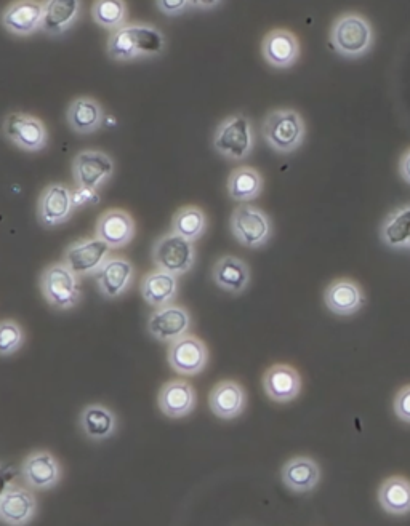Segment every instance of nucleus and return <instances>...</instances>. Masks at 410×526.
Masks as SVG:
<instances>
[{
	"label": "nucleus",
	"instance_id": "9",
	"mask_svg": "<svg viewBox=\"0 0 410 526\" xmlns=\"http://www.w3.org/2000/svg\"><path fill=\"white\" fill-rule=\"evenodd\" d=\"M71 168L76 188L100 191L116 173V162L108 152L85 149L74 157Z\"/></svg>",
	"mask_w": 410,
	"mask_h": 526
},
{
	"label": "nucleus",
	"instance_id": "28",
	"mask_svg": "<svg viewBox=\"0 0 410 526\" xmlns=\"http://www.w3.org/2000/svg\"><path fill=\"white\" fill-rule=\"evenodd\" d=\"M81 7L77 0H47L42 32L50 37L63 36L79 20Z\"/></svg>",
	"mask_w": 410,
	"mask_h": 526
},
{
	"label": "nucleus",
	"instance_id": "1",
	"mask_svg": "<svg viewBox=\"0 0 410 526\" xmlns=\"http://www.w3.org/2000/svg\"><path fill=\"white\" fill-rule=\"evenodd\" d=\"M165 45L167 40L164 34L154 24L127 23L109 34L106 53L109 60L129 63L156 58L164 53Z\"/></svg>",
	"mask_w": 410,
	"mask_h": 526
},
{
	"label": "nucleus",
	"instance_id": "32",
	"mask_svg": "<svg viewBox=\"0 0 410 526\" xmlns=\"http://www.w3.org/2000/svg\"><path fill=\"white\" fill-rule=\"evenodd\" d=\"M207 228H209V221H207L204 210L196 205H186L173 215L170 231L194 244L204 237Z\"/></svg>",
	"mask_w": 410,
	"mask_h": 526
},
{
	"label": "nucleus",
	"instance_id": "23",
	"mask_svg": "<svg viewBox=\"0 0 410 526\" xmlns=\"http://www.w3.org/2000/svg\"><path fill=\"white\" fill-rule=\"evenodd\" d=\"M324 303L332 314L350 317L361 311L366 304V296L358 282L342 277V279L334 280L326 288Z\"/></svg>",
	"mask_w": 410,
	"mask_h": 526
},
{
	"label": "nucleus",
	"instance_id": "13",
	"mask_svg": "<svg viewBox=\"0 0 410 526\" xmlns=\"http://www.w3.org/2000/svg\"><path fill=\"white\" fill-rule=\"evenodd\" d=\"M21 477L31 490L49 491L60 485L63 467L49 450H34L21 463Z\"/></svg>",
	"mask_w": 410,
	"mask_h": 526
},
{
	"label": "nucleus",
	"instance_id": "18",
	"mask_svg": "<svg viewBox=\"0 0 410 526\" xmlns=\"http://www.w3.org/2000/svg\"><path fill=\"white\" fill-rule=\"evenodd\" d=\"M135 280V266L125 256H111L95 275L98 291L105 299L124 296Z\"/></svg>",
	"mask_w": 410,
	"mask_h": 526
},
{
	"label": "nucleus",
	"instance_id": "11",
	"mask_svg": "<svg viewBox=\"0 0 410 526\" xmlns=\"http://www.w3.org/2000/svg\"><path fill=\"white\" fill-rule=\"evenodd\" d=\"M193 327V319L188 309L178 304L154 309L146 322V331L151 338L159 343H175L183 336L189 335Z\"/></svg>",
	"mask_w": 410,
	"mask_h": 526
},
{
	"label": "nucleus",
	"instance_id": "5",
	"mask_svg": "<svg viewBox=\"0 0 410 526\" xmlns=\"http://www.w3.org/2000/svg\"><path fill=\"white\" fill-rule=\"evenodd\" d=\"M39 288L45 301L55 311H71L81 303L79 277L63 261L45 267L39 279Z\"/></svg>",
	"mask_w": 410,
	"mask_h": 526
},
{
	"label": "nucleus",
	"instance_id": "40",
	"mask_svg": "<svg viewBox=\"0 0 410 526\" xmlns=\"http://www.w3.org/2000/svg\"><path fill=\"white\" fill-rule=\"evenodd\" d=\"M222 2H217V0H210V2H204V0H196L193 2L191 0V8H199V10H214V8L220 7Z\"/></svg>",
	"mask_w": 410,
	"mask_h": 526
},
{
	"label": "nucleus",
	"instance_id": "8",
	"mask_svg": "<svg viewBox=\"0 0 410 526\" xmlns=\"http://www.w3.org/2000/svg\"><path fill=\"white\" fill-rule=\"evenodd\" d=\"M5 138L21 151H44L49 144V130L39 117L26 112H9L2 124Z\"/></svg>",
	"mask_w": 410,
	"mask_h": 526
},
{
	"label": "nucleus",
	"instance_id": "15",
	"mask_svg": "<svg viewBox=\"0 0 410 526\" xmlns=\"http://www.w3.org/2000/svg\"><path fill=\"white\" fill-rule=\"evenodd\" d=\"M36 495L31 488L7 485L0 496V520L7 526H28L36 519Z\"/></svg>",
	"mask_w": 410,
	"mask_h": 526
},
{
	"label": "nucleus",
	"instance_id": "39",
	"mask_svg": "<svg viewBox=\"0 0 410 526\" xmlns=\"http://www.w3.org/2000/svg\"><path fill=\"white\" fill-rule=\"evenodd\" d=\"M399 173H401L402 180L410 184V149L401 157V162H399Z\"/></svg>",
	"mask_w": 410,
	"mask_h": 526
},
{
	"label": "nucleus",
	"instance_id": "26",
	"mask_svg": "<svg viewBox=\"0 0 410 526\" xmlns=\"http://www.w3.org/2000/svg\"><path fill=\"white\" fill-rule=\"evenodd\" d=\"M321 479V467L310 456H294L281 469L282 483L298 495L316 490Z\"/></svg>",
	"mask_w": 410,
	"mask_h": 526
},
{
	"label": "nucleus",
	"instance_id": "12",
	"mask_svg": "<svg viewBox=\"0 0 410 526\" xmlns=\"http://www.w3.org/2000/svg\"><path fill=\"white\" fill-rule=\"evenodd\" d=\"M74 210L76 204L73 189H69L68 184H49L37 200V220L44 228H57L68 223L74 215Z\"/></svg>",
	"mask_w": 410,
	"mask_h": 526
},
{
	"label": "nucleus",
	"instance_id": "16",
	"mask_svg": "<svg viewBox=\"0 0 410 526\" xmlns=\"http://www.w3.org/2000/svg\"><path fill=\"white\" fill-rule=\"evenodd\" d=\"M44 15L45 2L18 0L5 8L2 13V24L13 36H33L37 31H42Z\"/></svg>",
	"mask_w": 410,
	"mask_h": 526
},
{
	"label": "nucleus",
	"instance_id": "2",
	"mask_svg": "<svg viewBox=\"0 0 410 526\" xmlns=\"http://www.w3.org/2000/svg\"><path fill=\"white\" fill-rule=\"evenodd\" d=\"M330 44L343 58L358 60L366 56L374 45V28L361 13H343L332 24Z\"/></svg>",
	"mask_w": 410,
	"mask_h": 526
},
{
	"label": "nucleus",
	"instance_id": "25",
	"mask_svg": "<svg viewBox=\"0 0 410 526\" xmlns=\"http://www.w3.org/2000/svg\"><path fill=\"white\" fill-rule=\"evenodd\" d=\"M210 275L220 290L234 296L242 295L252 279L249 264L234 255L220 256L212 266Z\"/></svg>",
	"mask_w": 410,
	"mask_h": 526
},
{
	"label": "nucleus",
	"instance_id": "36",
	"mask_svg": "<svg viewBox=\"0 0 410 526\" xmlns=\"http://www.w3.org/2000/svg\"><path fill=\"white\" fill-rule=\"evenodd\" d=\"M394 413L401 421L410 424V384L402 387L394 397Z\"/></svg>",
	"mask_w": 410,
	"mask_h": 526
},
{
	"label": "nucleus",
	"instance_id": "21",
	"mask_svg": "<svg viewBox=\"0 0 410 526\" xmlns=\"http://www.w3.org/2000/svg\"><path fill=\"white\" fill-rule=\"evenodd\" d=\"M262 55L274 69H289L300 58V42L289 29H273L263 37Z\"/></svg>",
	"mask_w": 410,
	"mask_h": 526
},
{
	"label": "nucleus",
	"instance_id": "3",
	"mask_svg": "<svg viewBox=\"0 0 410 526\" xmlns=\"http://www.w3.org/2000/svg\"><path fill=\"white\" fill-rule=\"evenodd\" d=\"M262 136L274 152L292 154L305 143V119L297 109H274L263 119Z\"/></svg>",
	"mask_w": 410,
	"mask_h": 526
},
{
	"label": "nucleus",
	"instance_id": "31",
	"mask_svg": "<svg viewBox=\"0 0 410 526\" xmlns=\"http://www.w3.org/2000/svg\"><path fill=\"white\" fill-rule=\"evenodd\" d=\"M378 503L391 515H407L410 512V482L404 477H391L378 490Z\"/></svg>",
	"mask_w": 410,
	"mask_h": 526
},
{
	"label": "nucleus",
	"instance_id": "38",
	"mask_svg": "<svg viewBox=\"0 0 410 526\" xmlns=\"http://www.w3.org/2000/svg\"><path fill=\"white\" fill-rule=\"evenodd\" d=\"M74 204L76 208L87 207V205H95L100 202L98 191H90V189L76 188L73 191Z\"/></svg>",
	"mask_w": 410,
	"mask_h": 526
},
{
	"label": "nucleus",
	"instance_id": "7",
	"mask_svg": "<svg viewBox=\"0 0 410 526\" xmlns=\"http://www.w3.org/2000/svg\"><path fill=\"white\" fill-rule=\"evenodd\" d=\"M151 258L159 271L181 277L196 264V248L193 242L177 236L175 232H165L154 240Z\"/></svg>",
	"mask_w": 410,
	"mask_h": 526
},
{
	"label": "nucleus",
	"instance_id": "6",
	"mask_svg": "<svg viewBox=\"0 0 410 526\" xmlns=\"http://www.w3.org/2000/svg\"><path fill=\"white\" fill-rule=\"evenodd\" d=\"M230 229L238 244L252 250L265 247L273 237L274 231L270 215L262 208L250 204H241L234 208L230 218Z\"/></svg>",
	"mask_w": 410,
	"mask_h": 526
},
{
	"label": "nucleus",
	"instance_id": "19",
	"mask_svg": "<svg viewBox=\"0 0 410 526\" xmlns=\"http://www.w3.org/2000/svg\"><path fill=\"white\" fill-rule=\"evenodd\" d=\"M263 391L268 399L281 405L294 402L302 392V376L292 365L276 363L263 375Z\"/></svg>",
	"mask_w": 410,
	"mask_h": 526
},
{
	"label": "nucleus",
	"instance_id": "17",
	"mask_svg": "<svg viewBox=\"0 0 410 526\" xmlns=\"http://www.w3.org/2000/svg\"><path fill=\"white\" fill-rule=\"evenodd\" d=\"M135 220L121 208H111L98 216L95 237L105 242L111 250L127 247L135 237Z\"/></svg>",
	"mask_w": 410,
	"mask_h": 526
},
{
	"label": "nucleus",
	"instance_id": "27",
	"mask_svg": "<svg viewBox=\"0 0 410 526\" xmlns=\"http://www.w3.org/2000/svg\"><path fill=\"white\" fill-rule=\"evenodd\" d=\"M105 119V109L92 96H77L66 111V122L77 135L97 133Z\"/></svg>",
	"mask_w": 410,
	"mask_h": 526
},
{
	"label": "nucleus",
	"instance_id": "24",
	"mask_svg": "<svg viewBox=\"0 0 410 526\" xmlns=\"http://www.w3.org/2000/svg\"><path fill=\"white\" fill-rule=\"evenodd\" d=\"M79 429L90 442H106L117 434L119 418L103 403H90L82 408L79 415Z\"/></svg>",
	"mask_w": 410,
	"mask_h": 526
},
{
	"label": "nucleus",
	"instance_id": "20",
	"mask_svg": "<svg viewBox=\"0 0 410 526\" xmlns=\"http://www.w3.org/2000/svg\"><path fill=\"white\" fill-rule=\"evenodd\" d=\"M196 403V391L185 379L167 381L157 394V407L165 418H186L193 413Z\"/></svg>",
	"mask_w": 410,
	"mask_h": 526
},
{
	"label": "nucleus",
	"instance_id": "29",
	"mask_svg": "<svg viewBox=\"0 0 410 526\" xmlns=\"http://www.w3.org/2000/svg\"><path fill=\"white\" fill-rule=\"evenodd\" d=\"M140 293L146 304L154 309L169 306L178 295V277L159 269L148 272L141 279Z\"/></svg>",
	"mask_w": 410,
	"mask_h": 526
},
{
	"label": "nucleus",
	"instance_id": "30",
	"mask_svg": "<svg viewBox=\"0 0 410 526\" xmlns=\"http://www.w3.org/2000/svg\"><path fill=\"white\" fill-rule=\"evenodd\" d=\"M263 181L262 173L258 172L254 167H238L234 168L231 175L228 176V184H226V191L228 196L234 202L239 204H247L252 200H257L262 196Z\"/></svg>",
	"mask_w": 410,
	"mask_h": 526
},
{
	"label": "nucleus",
	"instance_id": "35",
	"mask_svg": "<svg viewBox=\"0 0 410 526\" xmlns=\"http://www.w3.org/2000/svg\"><path fill=\"white\" fill-rule=\"evenodd\" d=\"M26 335L20 323L17 320L5 319L0 325V354L2 357H10L17 354L23 344H25Z\"/></svg>",
	"mask_w": 410,
	"mask_h": 526
},
{
	"label": "nucleus",
	"instance_id": "34",
	"mask_svg": "<svg viewBox=\"0 0 410 526\" xmlns=\"http://www.w3.org/2000/svg\"><path fill=\"white\" fill-rule=\"evenodd\" d=\"M92 18L100 28L114 32L127 24L129 8L122 0H98L92 5Z\"/></svg>",
	"mask_w": 410,
	"mask_h": 526
},
{
	"label": "nucleus",
	"instance_id": "22",
	"mask_svg": "<svg viewBox=\"0 0 410 526\" xmlns=\"http://www.w3.org/2000/svg\"><path fill=\"white\" fill-rule=\"evenodd\" d=\"M209 407L218 419L233 421L246 411V389L234 379H223L210 391Z\"/></svg>",
	"mask_w": 410,
	"mask_h": 526
},
{
	"label": "nucleus",
	"instance_id": "33",
	"mask_svg": "<svg viewBox=\"0 0 410 526\" xmlns=\"http://www.w3.org/2000/svg\"><path fill=\"white\" fill-rule=\"evenodd\" d=\"M380 239L391 248L409 247L410 204L399 207L386 216L380 228Z\"/></svg>",
	"mask_w": 410,
	"mask_h": 526
},
{
	"label": "nucleus",
	"instance_id": "41",
	"mask_svg": "<svg viewBox=\"0 0 410 526\" xmlns=\"http://www.w3.org/2000/svg\"><path fill=\"white\" fill-rule=\"evenodd\" d=\"M409 248H410V242H409Z\"/></svg>",
	"mask_w": 410,
	"mask_h": 526
},
{
	"label": "nucleus",
	"instance_id": "10",
	"mask_svg": "<svg viewBox=\"0 0 410 526\" xmlns=\"http://www.w3.org/2000/svg\"><path fill=\"white\" fill-rule=\"evenodd\" d=\"M111 248L97 237L74 240L63 252V263L77 277H95L111 258Z\"/></svg>",
	"mask_w": 410,
	"mask_h": 526
},
{
	"label": "nucleus",
	"instance_id": "4",
	"mask_svg": "<svg viewBox=\"0 0 410 526\" xmlns=\"http://www.w3.org/2000/svg\"><path fill=\"white\" fill-rule=\"evenodd\" d=\"M212 148L218 156L230 162L247 159L255 149V130L252 120L242 112L225 117L215 128Z\"/></svg>",
	"mask_w": 410,
	"mask_h": 526
},
{
	"label": "nucleus",
	"instance_id": "37",
	"mask_svg": "<svg viewBox=\"0 0 410 526\" xmlns=\"http://www.w3.org/2000/svg\"><path fill=\"white\" fill-rule=\"evenodd\" d=\"M156 8L165 16H180L191 8V0H157Z\"/></svg>",
	"mask_w": 410,
	"mask_h": 526
},
{
	"label": "nucleus",
	"instance_id": "14",
	"mask_svg": "<svg viewBox=\"0 0 410 526\" xmlns=\"http://www.w3.org/2000/svg\"><path fill=\"white\" fill-rule=\"evenodd\" d=\"M167 362L178 375L197 376L209 365V347L197 336H183L170 344Z\"/></svg>",
	"mask_w": 410,
	"mask_h": 526
}]
</instances>
